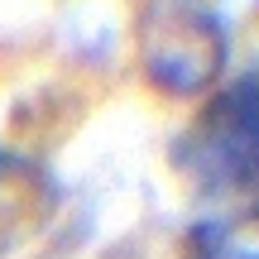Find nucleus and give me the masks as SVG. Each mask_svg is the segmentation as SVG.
<instances>
[{
  "instance_id": "1",
  "label": "nucleus",
  "mask_w": 259,
  "mask_h": 259,
  "mask_svg": "<svg viewBox=\"0 0 259 259\" xmlns=\"http://www.w3.org/2000/svg\"><path fill=\"white\" fill-rule=\"evenodd\" d=\"M173 163L202 192H254L259 187V72L231 82L178 135Z\"/></svg>"
},
{
  "instance_id": "2",
  "label": "nucleus",
  "mask_w": 259,
  "mask_h": 259,
  "mask_svg": "<svg viewBox=\"0 0 259 259\" xmlns=\"http://www.w3.org/2000/svg\"><path fill=\"white\" fill-rule=\"evenodd\" d=\"M144 77L168 96H197L221 77L226 67V29L211 10L168 5L144 19L139 44Z\"/></svg>"
},
{
  "instance_id": "3",
  "label": "nucleus",
  "mask_w": 259,
  "mask_h": 259,
  "mask_svg": "<svg viewBox=\"0 0 259 259\" xmlns=\"http://www.w3.org/2000/svg\"><path fill=\"white\" fill-rule=\"evenodd\" d=\"M0 168H5V158H0Z\"/></svg>"
}]
</instances>
